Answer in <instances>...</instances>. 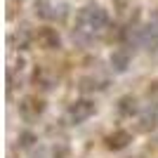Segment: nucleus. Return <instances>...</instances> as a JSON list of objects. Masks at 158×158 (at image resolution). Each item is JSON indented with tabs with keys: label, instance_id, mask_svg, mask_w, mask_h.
<instances>
[{
	"label": "nucleus",
	"instance_id": "9b49d317",
	"mask_svg": "<svg viewBox=\"0 0 158 158\" xmlns=\"http://www.w3.org/2000/svg\"><path fill=\"white\" fill-rule=\"evenodd\" d=\"M33 7H35V14L40 19H52V12H54L52 0H33Z\"/></svg>",
	"mask_w": 158,
	"mask_h": 158
},
{
	"label": "nucleus",
	"instance_id": "f257e3e1",
	"mask_svg": "<svg viewBox=\"0 0 158 158\" xmlns=\"http://www.w3.org/2000/svg\"><path fill=\"white\" fill-rule=\"evenodd\" d=\"M106 24H109V14L102 5H87L83 7L76 17V28H85V31H104Z\"/></svg>",
	"mask_w": 158,
	"mask_h": 158
},
{
	"label": "nucleus",
	"instance_id": "f3484780",
	"mask_svg": "<svg viewBox=\"0 0 158 158\" xmlns=\"http://www.w3.org/2000/svg\"><path fill=\"white\" fill-rule=\"evenodd\" d=\"M17 2H24V0H17Z\"/></svg>",
	"mask_w": 158,
	"mask_h": 158
},
{
	"label": "nucleus",
	"instance_id": "6e6552de",
	"mask_svg": "<svg viewBox=\"0 0 158 158\" xmlns=\"http://www.w3.org/2000/svg\"><path fill=\"white\" fill-rule=\"evenodd\" d=\"M116 109H118V113L123 118H132V116L139 113V99L135 97V94H123V97L118 99Z\"/></svg>",
	"mask_w": 158,
	"mask_h": 158
},
{
	"label": "nucleus",
	"instance_id": "1a4fd4ad",
	"mask_svg": "<svg viewBox=\"0 0 158 158\" xmlns=\"http://www.w3.org/2000/svg\"><path fill=\"white\" fill-rule=\"evenodd\" d=\"M33 83H35V87H40L43 92H50V90H54V85H57V78H54L50 71H45L43 66H38V69L33 71Z\"/></svg>",
	"mask_w": 158,
	"mask_h": 158
},
{
	"label": "nucleus",
	"instance_id": "f03ea898",
	"mask_svg": "<svg viewBox=\"0 0 158 158\" xmlns=\"http://www.w3.org/2000/svg\"><path fill=\"white\" fill-rule=\"evenodd\" d=\"M47 109V102L38 94H26L24 99H19V116L26 123H33V120H38Z\"/></svg>",
	"mask_w": 158,
	"mask_h": 158
},
{
	"label": "nucleus",
	"instance_id": "9d476101",
	"mask_svg": "<svg viewBox=\"0 0 158 158\" xmlns=\"http://www.w3.org/2000/svg\"><path fill=\"white\" fill-rule=\"evenodd\" d=\"M104 87H106V80H97L94 76H83L78 80L80 94H90V92H97V90H104Z\"/></svg>",
	"mask_w": 158,
	"mask_h": 158
},
{
	"label": "nucleus",
	"instance_id": "a211bd4d",
	"mask_svg": "<svg viewBox=\"0 0 158 158\" xmlns=\"http://www.w3.org/2000/svg\"><path fill=\"white\" fill-rule=\"evenodd\" d=\"M135 158H139V156H135Z\"/></svg>",
	"mask_w": 158,
	"mask_h": 158
},
{
	"label": "nucleus",
	"instance_id": "ddd939ff",
	"mask_svg": "<svg viewBox=\"0 0 158 158\" xmlns=\"http://www.w3.org/2000/svg\"><path fill=\"white\" fill-rule=\"evenodd\" d=\"M69 146L66 144H61V142H57V144L52 146V158H69Z\"/></svg>",
	"mask_w": 158,
	"mask_h": 158
},
{
	"label": "nucleus",
	"instance_id": "dca6fc26",
	"mask_svg": "<svg viewBox=\"0 0 158 158\" xmlns=\"http://www.w3.org/2000/svg\"><path fill=\"white\" fill-rule=\"evenodd\" d=\"M149 24H153V26H158V10H156V12H151V19H149Z\"/></svg>",
	"mask_w": 158,
	"mask_h": 158
},
{
	"label": "nucleus",
	"instance_id": "423d86ee",
	"mask_svg": "<svg viewBox=\"0 0 158 158\" xmlns=\"http://www.w3.org/2000/svg\"><path fill=\"white\" fill-rule=\"evenodd\" d=\"M139 132H153L158 127V104L151 102V106H146L144 111L139 113Z\"/></svg>",
	"mask_w": 158,
	"mask_h": 158
},
{
	"label": "nucleus",
	"instance_id": "20e7f679",
	"mask_svg": "<svg viewBox=\"0 0 158 158\" xmlns=\"http://www.w3.org/2000/svg\"><path fill=\"white\" fill-rule=\"evenodd\" d=\"M35 43H38L40 50H61L59 33L54 31V28H50V26L38 28V33H35Z\"/></svg>",
	"mask_w": 158,
	"mask_h": 158
},
{
	"label": "nucleus",
	"instance_id": "0eeeda50",
	"mask_svg": "<svg viewBox=\"0 0 158 158\" xmlns=\"http://www.w3.org/2000/svg\"><path fill=\"white\" fill-rule=\"evenodd\" d=\"M109 64H111L113 73H125L130 69V50H125V47L113 50L111 57H109Z\"/></svg>",
	"mask_w": 158,
	"mask_h": 158
},
{
	"label": "nucleus",
	"instance_id": "4468645a",
	"mask_svg": "<svg viewBox=\"0 0 158 158\" xmlns=\"http://www.w3.org/2000/svg\"><path fill=\"white\" fill-rule=\"evenodd\" d=\"M66 14H69V5H57L54 7V12H52V19H57V21H64L66 19Z\"/></svg>",
	"mask_w": 158,
	"mask_h": 158
},
{
	"label": "nucleus",
	"instance_id": "7ed1b4c3",
	"mask_svg": "<svg viewBox=\"0 0 158 158\" xmlns=\"http://www.w3.org/2000/svg\"><path fill=\"white\" fill-rule=\"evenodd\" d=\"M94 113H97V104H94L92 99H76L71 106H69V120H71L73 125H80V123H85L87 118H92Z\"/></svg>",
	"mask_w": 158,
	"mask_h": 158
},
{
	"label": "nucleus",
	"instance_id": "f8f14e48",
	"mask_svg": "<svg viewBox=\"0 0 158 158\" xmlns=\"http://www.w3.org/2000/svg\"><path fill=\"white\" fill-rule=\"evenodd\" d=\"M35 142H38V137H35V132H31V130H21L19 137H17V146H19V149H33Z\"/></svg>",
	"mask_w": 158,
	"mask_h": 158
},
{
	"label": "nucleus",
	"instance_id": "2eb2a0df",
	"mask_svg": "<svg viewBox=\"0 0 158 158\" xmlns=\"http://www.w3.org/2000/svg\"><path fill=\"white\" fill-rule=\"evenodd\" d=\"M146 97L151 99V102H156V104H158V80L149 85V90H146Z\"/></svg>",
	"mask_w": 158,
	"mask_h": 158
},
{
	"label": "nucleus",
	"instance_id": "39448f33",
	"mask_svg": "<svg viewBox=\"0 0 158 158\" xmlns=\"http://www.w3.org/2000/svg\"><path fill=\"white\" fill-rule=\"evenodd\" d=\"M104 142H106L109 151H123V149H127L132 144V132L130 130H113Z\"/></svg>",
	"mask_w": 158,
	"mask_h": 158
}]
</instances>
